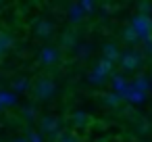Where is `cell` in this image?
Instances as JSON below:
<instances>
[{
    "mask_svg": "<svg viewBox=\"0 0 152 142\" xmlns=\"http://www.w3.org/2000/svg\"><path fill=\"white\" fill-rule=\"evenodd\" d=\"M129 27L137 34L140 42H146L148 38H152V15H144V13H135L129 21Z\"/></svg>",
    "mask_w": 152,
    "mask_h": 142,
    "instance_id": "obj_1",
    "label": "cell"
},
{
    "mask_svg": "<svg viewBox=\"0 0 152 142\" xmlns=\"http://www.w3.org/2000/svg\"><path fill=\"white\" fill-rule=\"evenodd\" d=\"M108 75H113V63L100 59V61L94 65V69L90 71L88 79H90V84H94V86H102V84L106 82Z\"/></svg>",
    "mask_w": 152,
    "mask_h": 142,
    "instance_id": "obj_2",
    "label": "cell"
},
{
    "mask_svg": "<svg viewBox=\"0 0 152 142\" xmlns=\"http://www.w3.org/2000/svg\"><path fill=\"white\" fill-rule=\"evenodd\" d=\"M142 63H144L142 52L140 50H133V48L121 52V57H119V65H121L123 71H137L142 67Z\"/></svg>",
    "mask_w": 152,
    "mask_h": 142,
    "instance_id": "obj_3",
    "label": "cell"
},
{
    "mask_svg": "<svg viewBox=\"0 0 152 142\" xmlns=\"http://www.w3.org/2000/svg\"><path fill=\"white\" fill-rule=\"evenodd\" d=\"M34 94L38 100H50L56 94V82L50 77H40L34 86Z\"/></svg>",
    "mask_w": 152,
    "mask_h": 142,
    "instance_id": "obj_4",
    "label": "cell"
},
{
    "mask_svg": "<svg viewBox=\"0 0 152 142\" xmlns=\"http://www.w3.org/2000/svg\"><path fill=\"white\" fill-rule=\"evenodd\" d=\"M40 132L46 134L48 138H52V140L56 142L58 136L63 134V129H61V119L54 117V115H44L42 121H40Z\"/></svg>",
    "mask_w": 152,
    "mask_h": 142,
    "instance_id": "obj_5",
    "label": "cell"
},
{
    "mask_svg": "<svg viewBox=\"0 0 152 142\" xmlns=\"http://www.w3.org/2000/svg\"><path fill=\"white\" fill-rule=\"evenodd\" d=\"M54 29L56 27H54V23L50 19H38L36 25H34V32H36L38 38H50L54 34Z\"/></svg>",
    "mask_w": 152,
    "mask_h": 142,
    "instance_id": "obj_6",
    "label": "cell"
},
{
    "mask_svg": "<svg viewBox=\"0 0 152 142\" xmlns=\"http://www.w3.org/2000/svg\"><path fill=\"white\" fill-rule=\"evenodd\" d=\"M58 57H61V52L56 46H44L40 50V63L42 65H54L58 61Z\"/></svg>",
    "mask_w": 152,
    "mask_h": 142,
    "instance_id": "obj_7",
    "label": "cell"
},
{
    "mask_svg": "<svg viewBox=\"0 0 152 142\" xmlns=\"http://www.w3.org/2000/svg\"><path fill=\"white\" fill-rule=\"evenodd\" d=\"M83 17H86V11L81 7V2H71L67 9V19L71 23H79V21H83Z\"/></svg>",
    "mask_w": 152,
    "mask_h": 142,
    "instance_id": "obj_8",
    "label": "cell"
},
{
    "mask_svg": "<svg viewBox=\"0 0 152 142\" xmlns=\"http://www.w3.org/2000/svg\"><path fill=\"white\" fill-rule=\"evenodd\" d=\"M119 57H121V50H119V46H117L115 42H106V44L102 46V59H104V61L117 63Z\"/></svg>",
    "mask_w": 152,
    "mask_h": 142,
    "instance_id": "obj_9",
    "label": "cell"
},
{
    "mask_svg": "<svg viewBox=\"0 0 152 142\" xmlns=\"http://www.w3.org/2000/svg\"><path fill=\"white\" fill-rule=\"evenodd\" d=\"M110 86H113V92H115V94L123 96L125 90H127V86H129V82H127L121 73H113V75H110Z\"/></svg>",
    "mask_w": 152,
    "mask_h": 142,
    "instance_id": "obj_10",
    "label": "cell"
},
{
    "mask_svg": "<svg viewBox=\"0 0 152 142\" xmlns=\"http://www.w3.org/2000/svg\"><path fill=\"white\" fill-rule=\"evenodd\" d=\"M129 86H131L133 90L142 92V94H148V90H150V77L144 75V73H140L137 77H133V79L129 82Z\"/></svg>",
    "mask_w": 152,
    "mask_h": 142,
    "instance_id": "obj_11",
    "label": "cell"
},
{
    "mask_svg": "<svg viewBox=\"0 0 152 142\" xmlns=\"http://www.w3.org/2000/svg\"><path fill=\"white\" fill-rule=\"evenodd\" d=\"M11 88H13V90H11L13 94H23V92H27V90L31 88V84H29V79H27L25 75H19V77L13 79Z\"/></svg>",
    "mask_w": 152,
    "mask_h": 142,
    "instance_id": "obj_12",
    "label": "cell"
},
{
    "mask_svg": "<svg viewBox=\"0 0 152 142\" xmlns=\"http://www.w3.org/2000/svg\"><path fill=\"white\" fill-rule=\"evenodd\" d=\"M121 98L127 100V102H131V104H142V102L146 100V94H142V92L133 90L131 86H127V90H125V94H123Z\"/></svg>",
    "mask_w": 152,
    "mask_h": 142,
    "instance_id": "obj_13",
    "label": "cell"
},
{
    "mask_svg": "<svg viewBox=\"0 0 152 142\" xmlns=\"http://www.w3.org/2000/svg\"><path fill=\"white\" fill-rule=\"evenodd\" d=\"M17 94H13V92H0V109H7V107H13V104H17Z\"/></svg>",
    "mask_w": 152,
    "mask_h": 142,
    "instance_id": "obj_14",
    "label": "cell"
},
{
    "mask_svg": "<svg viewBox=\"0 0 152 142\" xmlns=\"http://www.w3.org/2000/svg\"><path fill=\"white\" fill-rule=\"evenodd\" d=\"M61 46L67 48V50H75L77 48V38L73 34H63L61 36Z\"/></svg>",
    "mask_w": 152,
    "mask_h": 142,
    "instance_id": "obj_15",
    "label": "cell"
},
{
    "mask_svg": "<svg viewBox=\"0 0 152 142\" xmlns=\"http://www.w3.org/2000/svg\"><path fill=\"white\" fill-rule=\"evenodd\" d=\"M73 123H75V127H86L90 123V115L86 111H75L73 113Z\"/></svg>",
    "mask_w": 152,
    "mask_h": 142,
    "instance_id": "obj_16",
    "label": "cell"
},
{
    "mask_svg": "<svg viewBox=\"0 0 152 142\" xmlns=\"http://www.w3.org/2000/svg\"><path fill=\"white\" fill-rule=\"evenodd\" d=\"M102 100H104V104H106V107H119L123 98H121L119 94H115V92L110 90V92H106V94L102 96Z\"/></svg>",
    "mask_w": 152,
    "mask_h": 142,
    "instance_id": "obj_17",
    "label": "cell"
},
{
    "mask_svg": "<svg viewBox=\"0 0 152 142\" xmlns=\"http://www.w3.org/2000/svg\"><path fill=\"white\" fill-rule=\"evenodd\" d=\"M75 50H77V57H79V59H88V57L92 54V50H94V48H92V44H90V42H83V44H77V48H75Z\"/></svg>",
    "mask_w": 152,
    "mask_h": 142,
    "instance_id": "obj_18",
    "label": "cell"
},
{
    "mask_svg": "<svg viewBox=\"0 0 152 142\" xmlns=\"http://www.w3.org/2000/svg\"><path fill=\"white\" fill-rule=\"evenodd\" d=\"M13 46V36L9 32H0V48H2L4 52Z\"/></svg>",
    "mask_w": 152,
    "mask_h": 142,
    "instance_id": "obj_19",
    "label": "cell"
},
{
    "mask_svg": "<svg viewBox=\"0 0 152 142\" xmlns=\"http://www.w3.org/2000/svg\"><path fill=\"white\" fill-rule=\"evenodd\" d=\"M123 40H125L127 44H137V42H140L137 34H135V32H133V29H131L129 25H127V27L123 29Z\"/></svg>",
    "mask_w": 152,
    "mask_h": 142,
    "instance_id": "obj_20",
    "label": "cell"
},
{
    "mask_svg": "<svg viewBox=\"0 0 152 142\" xmlns=\"http://www.w3.org/2000/svg\"><path fill=\"white\" fill-rule=\"evenodd\" d=\"M21 113H23V117H25L27 121H34V119L38 117V109H36L34 104H25V107L21 109Z\"/></svg>",
    "mask_w": 152,
    "mask_h": 142,
    "instance_id": "obj_21",
    "label": "cell"
},
{
    "mask_svg": "<svg viewBox=\"0 0 152 142\" xmlns=\"http://www.w3.org/2000/svg\"><path fill=\"white\" fill-rule=\"evenodd\" d=\"M56 142H79V138H77L73 132H63V134L58 136Z\"/></svg>",
    "mask_w": 152,
    "mask_h": 142,
    "instance_id": "obj_22",
    "label": "cell"
},
{
    "mask_svg": "<svg viewBox=\"0 0 152 142\" xmlns=\"http://www.w3.org/2000/svg\"><path fill=\"white\" fill-rule=\"evenodd\" d=\"M137 9H140V13H144V15H150V13H152V4H150V2H137Z\"/></svg>",
    "mask_w": 152,
    "mask_h": 142,
    "instance_id": "obj_23",
    "label": "cell"
},
{
    "mask_svg": "<svg viewBox=\"0 0 152 142\" xmlns=\"http://www.w3.org/2000/svg\"><path fill=\"white\" fill-rule=\"evenodd\" d=\"M27 142H44V140H42V134L40 132H29L27 134Z\"/></svg>",
    "mask_w": 152,
    "mask_h": 142,
    "instance_id": "obj_24",
    "label": "cell"
},
{
    "mask_svg": "<svg viewBox=\"0 0 152 142\" xmlns=\"http://www.w3.org/2000/svg\"><path fill=\"white\" fill-rule=\"evenodd\" d=\"M81 7H83L86 15H88V13H92V11L96 9V4H94V2H90V0H83V2H81Z\"/></svg>",
    "mask_w": 152,
    "mask_h": 142,
    "instance_id": "obj_25",
    "label": "cell"
},
{
    "mask_svg": "<svg viewBox=\"0 0 152 142\" xmlns=\"http://www.w3.org/2000/svg\"><path fill=\"white\" fill-rule=\"evenodd\" d=\"M144 48H146V52L152 57V38H148V40L144 42Z\"/></svg>",
    "mask_w": 152,
    "mask_h": 142,
    "instance_id": "obj_26",
    "label": "cell"
},
{
    "mask_svg": "<svg viewBox=\"0 0 152 142\" xmlns=\"http://www.w3.org/2000/svg\"><path fill=\"white\" fill-rule=\"evenodd\" d=\"M13 142H27V138H15Z\"/></svg>",
    "mask_w": 152,
    "mask_h": 142,
    "instance_id": "obj_27",
    "label": "cell"
},
{
    "mask_svg": "<svg viewBox=\"0 0 152 142\" xmlns=\"http://www.w3.org/2000/svg\"><path fill=\"white\" fill-rule=\"evenodd\" d=\"M4 54H7V52H4V50H2V48H0V59H2V57H4Z\"/></svg>",
    "mask_w": 152,
    "mask_h": 142,
    "instance_id": "obj_28",
    "label": "cell"
},
{
    "mask_svg": "<svg viewBox=\"0 0 152 142\" xmlns=\"http://www.w3.org/2000/svg\"><path fill=\"white\" fill-rule=\"evenodd\" d=\"M0 9H2V4H0Z\"/></svg>",
    "mask_w": 152,
    "mask_h": 142,
    "instance_id": "obj_29",
    "label": "cell"
},
{
    "mask_svg": "<svg viewBox=\"0 0 152 142\" xmlns=\"http://www.w3.org/2000/svg\"><path fill=\"white\" fill-rule=\"evenodd\" d=\"M0 142H2V140H0Z\"/></svg>",
    "mask_w": 152,
    "mask_h": 142,
    "instance_id": "obj_30",
    "label": "cell"
}]
</instances>
